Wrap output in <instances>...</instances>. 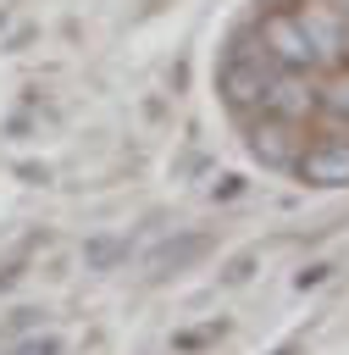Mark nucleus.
Here are the masks:
<instances>
[{"mask_svg":"<svg viewBox=\"0 0 349 355\" xmlns=\"http://www.w3.org/2000/svg\"><path fill=\"white\" fill-rule=\"evenodd\" d=\"M277 355H294V344H283V349H277Z\"/></svg>","mask_w":349,"mask_h":355,"instance_id":"nucleus-14","label":"nucleus"},{"mask_svg":"<svg viewBox=\"0 0 349 355\" xmlns=\"http://www.w3.org/2000/svg\"><path fill=\"white\" fill-rule=\"evenodd\" d=\"M0 355H61V344H55L50 333H33V338H22V344H6Z\"/></svg>","mask_w":349,"mask_h":355,"instance_id":"nucleus-10","label":"nucleus"},{"mask_svg":"<svg viewBox=\"0 0 349 355\" xmlns=\"http://www.w3.org/2000/svg\"><path fill=\"white\" fill-rule=\"evenodd\" d=\"M255 33H260V44H266V55H271L277 67L316 72V50H310V39H305V28H299L294 6H277V11H266V17L255 22Z\"/></svg>","mask_w":349,"mask_h":355,"instance_id":"nucleus-4","label":"nucleus"},{"mask_svg":"<svg viewBox=\"0 0 349 355\" xmlns=\"http://www.w3.org/2000/svg\"><path fill=\"white\" fill-rule=\"evenodd\" d=\"M305 139H299V122H283V116H255L249 122V155L271 172H294Z\"/></svg>","mask_w":349,"mask_h":355,"instance_id":"nucleus-6","label":"nucleus"},{"mask_svg":"<svg viewBox=\"0 0 349 355\" xmlns=\"http://www.w3.org/2000/svg\"><path fill=\"white\" fill-rule=\"evenodd\" d=\"M327 277H332V266L321 261V266H305V272H299L294 283H299V288H316V283H327Z\"/></svg>","mask_w":349,"mask_h":355,"instance_id":"nucleus-13","label":"nucleus"},{"mask_svg":"<svg viewBox=\"0 0 349 355\" xmlns=\"http://www.w3.org/2000/svg\"><path fill=\"white\" fill-rule=\"evenodd\" d=\"M321 116H332V122H349V72H338V78L321 89Z\"/></svg>","mask_w":349,"mask_h":355,"instance_id":"nucleus-9","label":"nucleus"},{"mask_svg":"<svg viewBox=\"0 0 349 355\" xmlns=\"http://www.w3.org/2000/svg\"><path fill=\"white\" fill-rule=\"evenodd\" d=\"M310 50H316V72H343V55H349V17L332 6V0H299L294 6Z\"/></svg>","mask_w":349,"mask_h":355,"instance_id":"nucleus-2","label":"nucleus"},{"mask_svg":"<svg viewBox=\"0 0 349 355\" xmlns=\"http://www.w3.org/2000/svg\"><path fill=\"white\" fill-rule=\"evenodd\" d=\"M199 255H211V233H177V239H166L155 255H150V283H166V277H177V272H188Z\"/></svg>","mask_w":349,"mask_h":355,"instance_id":"nucleus-7","label":"nucleus"},{"mask_svg":"<svg viewBox=\"0 0 349 355\" xmlns=\"http://www.w3.org/2000/svg\"><path fill=\"white\" fill-rule=\"evenodd\" d=\"M255 261H260L255 250H244V255H233V261L222 266V283H249V272H255Z\"/></svg>","mask_w":349,"mask_h":355,"instance_id":"nucleus-11","label":"nucleus"},{"mask_svg":"<svg viewBox=\"0 0 349 355\" xmlns=\"http://www.w3.org/2000/svg\"><path fill=\"white\" fill-rule=\"evenodd\" d=\"M294 178L310 183V189H349V139L343 133L305 139V150L294 161Z\"/></svg>","mask_w":349,"mask_h":355,"instance_id":"nucleus-5","label":"nucleus"},{"mask_svg":"<svg viewBox=\"0 0 349 355\" xmlns=\"http://www.w3.org/2000/svg\"><path fill=\"white\" fill-rule=\"evenodd\" d=\"M211 194H216V200H238V194H244V178H238V172H227V178H222Z\"/></svg>","mask_w":349,"mask_h":355,"instance_id":"nucleus-12","label":"nucleus"},{"mask_svg":"<svg viewBox=\"0 0 349 355\" xmlns=\"http://www.w3.org/2000/svg\"><path fill=\"white\" fill-rule=\"evenodd\" d=\"M321 111V83L316 72H294V67H277L266 78V94H260V116H283V122H310Z\"/></svg>","mask_w":349,"mask_h":355,"instance_id":"nucleus-3","label":"nucleus"},{"mask_svg":"<svg viewBox=\"0 0 349 355\" xmlns=\"http://www.w3.org/2000/svg\"><path fill=\"white\" fill-rule=\"evenodd\" d=\"M122 255H127V239H89L83 244V266L89 272H111Z\"/></svg>","mask_w":349,"mask_h":355,"instance_id":"nucleus-8","label":"nucleus"},{"mask_svg":"<svg viewBox=\"0 0 349 355\" xmlns=\"http://www.w3.org/2000/svg\"><path fill=\"white\" fill-rule=\"evenodd\" d=\"M277 72V61L266 55L260 33H238L227 61L216 67V94L227 111H260V94H266V78Z\"/></svg>","mask_w":349,"mask_h":355,"instance_id":"nucleus-1","label":"nucleus"}]
</instances>
